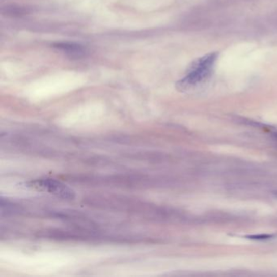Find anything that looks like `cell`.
Returning <instances> with one entry per match:
<instances>
[{"label": "cell", "mask_w": 277, "mask_h": 277, "mask_svg": "<svg viewBox=\"0 0 277 277\" xmlns=\"http://www.w3.org/2000/svg\"><path fill=\"white\" fill-rule=\"evenodd\" d=\"M219 53L212 52L199 57L189 67L187 74L176 83L180 92H186L205 82L212 75Z\"/></svg>", "instance_id": "6da1fadb"}, {"label": "cell", "mask_w": 277, "mask_h": 277, "mask_svg": "<svg viewBox=\"0 0 277 277\" xmlns=\"http://www.w3.org/2000/svg\"><path fill=\"white\" fill-rule=\"evenodd\" d=\"M28 187L36 190L46 192L57 197L65 199H72L74 198V192L67 185L60 181L51 179H41L29 183Z\"/></svg>", "instance_id": "7a4b0ae2"}, {"label": "cell", "mask_w": 277, "mask_h": 277, "mask_svg": "<svg viewBox=\"0 0 277 277\" xmlns=\"http://www.w3.org/2000/svg\"><path fill=\"white\" fill-rule=\"evenodd\" d=\"M53 47L62 50L72 58H80L84 57L86 50L84 47L74 42H62L53 43Z\"/></svg>", "instance_id": "3957f363"}, {"label": "cell", "mask_w": 277, "mask_h": 277, "mask_svg": "<svg viewBox=\"0 0 277 277\" xmlns=\"http://www.w3.org/2000/svg\"><path fill=\"white\" fill-rule=\"evenodd\" d=\"M275 234H254V235L245 236L247 239L255 240V241H267V240L274 239Z\"/></svg>", "instance_id": "277c9868"}, {"label": "cell", "mask_w": 277, "mask_h": 277, "mask_svg": "<svg viewBox=\"0 0 277 277\" xmlns=\"http://www.w3.org/2000/svg\"><path fill=\"white\" fill-rule=\"evenodd\" d=\"M273 137L275 140H277V133H273Z\"/></svg>", "instance_id": "5b68a950"}, {"label": "cell", "mask_w": 277, "mask_h": 277, "mask_svg": "<svg viewBox=\"0 0 277 277\" xmlns=\"http://www.w3.org/2000/svg\"><path fill=\"white\" fill-rule=\"evenodd\" d=\"M272 193H273V195L275 198H277V191H275V192H273Z\"/></svg>", "instance_id": "8992f818"}]
</instances>
